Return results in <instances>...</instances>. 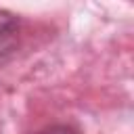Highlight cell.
Returning <instances> with one entry per match:
<instances>
[{"mask_svg":"<svg viewBox=\"0 0 134 134\" xmlns=\"http://www.w3.org/2000/svg\"><path fill=\"white\" fill-rule=\"evenodd\" d=\"M21 21L8 10H0V67H4L19 48Z\"/></svg>","mask_w":134,"mask_h":134,"instance_id":"obj_1","label":"cell"},{"mask_svg":"<svg viewBox=\"0 0 134 134\" xmlns=\"http://www.w3.org/2000/svg\"><path fill=\"white\" fill-rule=\"evenodd\" d=\"M36 134H80L75 128L65 126V124H54V126H46L42 130H38Z\"/></svg>","mask_w":134,"mask_h":134,"instance_id":"obj_2","label":"cell"}]
</instances>
